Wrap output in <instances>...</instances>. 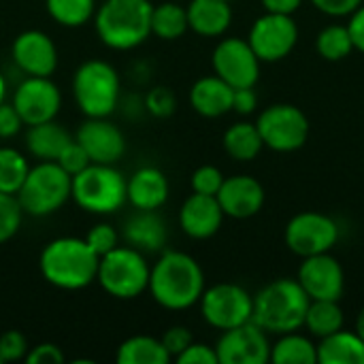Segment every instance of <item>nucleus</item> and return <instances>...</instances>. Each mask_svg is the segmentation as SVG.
<instances>
[{
    "mask_svg": "<svg viewBox=\"0 0 364 364\" xmlns=\"http://www.w3.org/2000/svg\"><path fill=\"white\" fill-rule=\"evenodd\" d=\"M151 264L132 245H117L98 262L96 284L117 301H132L147 292Z\"/></svg>",
    "mask_w": 364,
    "mask_h": 364,
    "instance_id": "6e6552de",
    "label": "nucleus"
},
{
    "mask_svg": "<svg viewBox=\"0 0 364 364\" xmlns=\"http://www.w3.org/2000/svg\"><path fill=\"white\" fill-rule=\"evenodd\" d=\"M122 239L126 245H132L143 254H154L164 250L168 241V228L158 211L134 209V213L122 226Z\"/></svg>",
    "mask_w": 364,
    "mask_h": 364,
    "instance_id": "4be33fe9",
    "label": "nucleus"
},
{
    "mask_svg": "<svg viewBox=\"0 0 364 364\" xmlns=\"http://www.w3.org/2000/svg\"><path fill=\"white\" fill-rule=\"evenodd\" d=\"M228 2H235V0H228Z\"/></svg>",
    "mask_w": 364,
    "mask_h": 364,
    "instance_id": "603ef678",
    "label": "nucleus"
},
{
    "mask_svg": "<svg viewBox=\"0 0 364 364\" xmlns=\"http://www.w3.org/2000/svg\"><path fill=\"white\" fill-rule=\"evenodd\" d=\"M175 360L177 364H218V354H215V348L192 341Z\"/></svg>",
    "mask_w": 364,
    "mask_h": 364,
    "instance_id": "79ce46f5",
    "label": "nucleus"
},
{
    "mask_svg": "<svg viewBox=\"0 0 364 364\" xmlns=\"http://www.w3.org/2000/svg\"><path fill=\"white\" fill-rule=\"evenodd\" d=\"M218 203L224 211V215L232 220H247L254 218L264 207V188L256 177L250 175H235L226 177L220 192Z\"/></svg>",
    "mask_w": 364,
    "mask_h": 364,
    "instance_id": "6ab92c4d",
    "label": "nucleus"
},
{
    "mask_svg": "<svg viewBox=\"0 0 364 364\" xmlns=\"http://www.w3.org/2000/svg\"><path fill=\"white\" fill-rule=\"evenodd\" d=\"M271 363L273 364H316L318 363V346L299 335L296 331L284 333L271 346Z\"/></svg>",
    "mask_w": 364,
    "mask_h": 364,
    "instance_id": "c85d7f7f",
    "label": "nucleus"
},
{
    "mask_svg": "<svg viewBox=\"0 0 364 364\" xmlns=\"http://www.w3.org/2000/svg\"><path fill=\"white\" fill-rule=\"evenodd\" d=\"M23 126L55 119L62 109V92L51 77H23L11 96Z\"/></svg>",
    "mask_w": 364,
    "mask_h": 364,
    "instance_id": "4468645a",
    "label": "nucleus"
},
{
    "mask_svg": "<svg viewBox=\"0 0 364 364\" xmlns=\"http://www.w3.org/2000/svg\"><path fill=\"white\" fill-rule=\"evenodd\" d=\"M75 141L96 164H115L126 154V136L109 117H85L75 132Z\"/></svg>",
    "mask_w": 364,
    "mask_h": 364,
    "instance_id": "a211bd4d",
    "label": "nucleus"
},
{
    "mask_svg": "<svg viewBox=\"0 0 364 364\" xmlns=\"http://www.w3.org/2000/svg\"><path fill=\"white\" fill-rule=\"evenodd\" d=\"M318 363L322 364H364V341L354 331H337L318 343Z\"/></svg>",
    "mask_w": 364,
    "mask_h": 364,
    "instance_id": "a878e982",
    "label": "nucleus"
},
{
    "mask_svg": "<svg viewBox=\"0 0 364 364\" xmlns=\"http://www.w3.org/2000/svg\"><path fill=\"white\" fill-rule=\"evenodd\" d=\"M11 60L26 77H51L60 55L51 36L43 30H23L11 43Z\"/></svg>",
    "mask_w": 364,
    "mask_h": 364,
    "instance_id": "dca6fc26",
    "label": "nucleus"
},
{
    "mask_svg": "<svg viewBox=\"0 0 364 364\" xmlns=\"http://www.w3.org/2000/svg\"><path fill=\"white\" fill-rule=\"evenodd\" d=\"M0 363H2V360H0Z\"/></svg>",
    "mask_w": 364,
    "mask_h": 364,
    "instance_id": "864d4df0",
    "label": "nucleus"
},
{
    "mask_svg": "<svg viewBox=\"0 0 364 364\" xmlns=\"http://www.w3.org/2000/svg\"><path fill=\"white\" fill-rule=\"evenodd\" d=\"M73 100L85 117H109L122 98V79L107 60H85L73 75Z\"/></svg>",
    "mask_w": 364,
    "mask_h": 364,
    "instance_id": "39448f33",
    "label": "nucleus"
},
{
    "mask_svg": "<svg viewBox=\"0 0 364 364\" xmlns=\"http://www.w3.org/2000/svg\"><path fill=\"white\" fill-rule=\"evenodd\" d=\"M70 141V132L55 119L28 126L26 130V149L36 160H58V156Z\"/></svg>",
    "mask_w": 364,
    "mask_h": 364,
    "instance_id": "393cba45",
    "label": "nucleus"
},
{
    "mask_svg": "<svg viewBox=\"0 0 364 364\" xmlns=\"http://www.w3.org/2000/svg\"><path fill=\"white\" fill-rule=\"evenodd\" d=\"M70 177L73 175H77V173H81L92 160H90V156L85 154V149L75 141V136H73V141L62 149V154L58 156V160H55Z\"/></svg>",
    "mask_w": 364,
    "mask_h": 364,
    "instance_id": "ea45409f",
    "label": "nucleus"
},
{
    "mask_svg": "<svg viewBox=\"0 0 364 364\" xmlns=\"http://www.w3.org/2000/svg\"><path fill=\"white\" fill-rule=\"evenodd\" d=\"M171 194L166 175L158 166H141L126 179V198L134 209L158 211Z\"/></svg>",
    "mask_w": 364,
    "mask_h": 364,
    "instance_id": "412c9836",
    "label": "nucleus"
},
{
    "mask_svg": "<svg viewBox=\"0 0 364 364\" xmlns=\"http://www.w3.org/2000/svg\"><path fill=\"white\" fill-rule=\"evenodd\" d=\"M284 237L292 254L307 258L331 252L339 241V226L326 213L303 211L288 222Z\"/></svg>",
    "mask_w": 364,
    "mask_h": 364,
    "instance_id": "9b49d317",
    "label": "nucleus"
},
{
    "mask_svg": "<svg viewBox=\"0 0 364 364\" xmlns=\"http://www.w3.org/2000/svg\"><path fill=\"white\" fill-rule=\"evenodd\" d=\"M70 175L55 160H38L30 166L15 194L23 215L49 218L70 200Z\"/></svg>",
    "mask_w": 364,
    "mask_h": 364,
    "instance_id": "0eeeda50",
    "label": "nucleus"
},
{
    "mask_svg": "<svg viewBox=\"0 0 364 364\" xmlns=\"http://www.w3.org/2000/svg\"><path fill=\"white\" fill-rule=\"evenodd\" d=\"M314 6L331 17H346L352 15L364 0H311Z\"/></svg>",
    "mask_w": 364,
    "mask_h": 364,
    "instance_id": "a18cd8bd",
    "label": "nucleus"
},
{
    "mask_svg": "<svg viewBox=\"0 0 364 364\" xmlns=\"http://www.w3.org/2000/svg\"><path fill=\"white\" fill-rule=\"evenodd\" d=\"M354 49L363 51L364 53V4H360L352 15H350V23H348Z\"/></svg>",
    "mask_w": 364,
    "mask_h": 364,
    "instance_id": "de8ad7c7",
    "label": "nucleus"
},
{
    "mask_svg": "<svg viewBox=\"0 0 364 364\" xmlns=\"http://www.w3.org/2000/svg\"><path fill=\"white\" fill-rule=\"evenodd\" d=\"M296 282L311 301H339L346 290L343 267L328 252L303 258Z\"/></svg>",
    "mask_w": 364,
    "mask_h": 364,
    "instance_id": "f3484780",
    "label": "nucleus"
},
{
    "mask_svg": "<svg viewBox=\"0 0 364 364\" xmlns=\"http://www.w3.org/2000/svg\"><path fill=\"white\" fill-rule=\"evenodd\" d=\"M143 105L147 109V113H151L154 117H171L177 109V98H175V92L171 87H164V85H156L151 87L145 98H143Z\"/></svg>",
    "mask_w": 364,
    "mask_h": 364,
    "instance_id": "e433bc0d",
    "label": "nucleus"
},
{
    "mask_svg": "<svg viewBox=\"0 0 364 364\" xmlns=\"http://www.w3.org/2000/svg\"><path fill=\"white\" fill-rule=\"evenodd\" d=\"M30 346L21 331H6L0 335V360L2 363H17L26 360Z\"/></svg>",
    "mask_w": 364,
    "mask_h": 364,
    "instance_id": "58836bf2",
    "label": "nucleus"
},
{
    "mask_svg": "<svg viewBox=\"0 0 364 364\" xmlns=\"http://www.w3.org/2000/svg\"><path fill=\"white\" fill-rule=\"evenodd\" d=\"M149 0H105L96 6L94 30L100 43L113 51H130L151 36Z\"/></svg>",
    "mask_w": 364,
    "mask_h": 364,
    "instance_id": "7ed1b4c3",
    "label": "nucleus"
},
{
    "mask_svg": "<svg viewBox=\"0 0 364 364\" xmlns=\"http://www.w3.org/2000/svg\"><path fill=\"white\" fill-rule=\"evenodd\" d=\"M258 109V94L254 87H235L232 92V111L239 115H250Z\"/></svg>",
    "mask_w": 364,
    "mask_h": 364,
    "instance_id": "49530a36",
    "label": "nucleus"
},
{
    "mask_svg": "<svg viewBox=\"0 0 364 364\" xmlns=\"http://www.w3.org/2000/svg\"><path fill=\"white\" fill-rule=\"evenodd\" d=\"M28 158L15 149V147H0V192L4 194H17L28 171H30Z\"/></svg>",
    "mask_w": 364,
    "mask_h": 364,
    "instance_id": "473e14b6",
    "label": "nucleus"
},
{
    "mask_svg": "<svg viewBox=\"0 0 364 364\" xmlns=\"http://www.w3.org/2000/svg\"><path fill=\"white\" fill-rule=\"evenodd\" d=\"M6 96H9V83H6V77L0 73V105L6 100Z\"/></svg>",
    "mask_w": 364,
    "mask_h": 364,
    "instance_id": "8fccbe9b",
    "label": "nucleus"
},
{
    "mask_svg": "<svg viewBox=\"0 0 364 364\" xmlns=\"http://www.w3.org/2000/svg\"><path fill=\"white\" fill-rule=\"evenodd\" d=\"M232 92L235 87H230L224 79L218 75H207L192 83L190 105L198 115L215 119L232 111Z\"/></svg>",
    "mask_w": 364,
    "mask_h": 364,
    "instance_id": "5701e85b",
    "label": "nucleus"
},
{
    "mask_svg": "<svg viewBox=\"0 0 364 364\" xmlns=\"http://www.w3.org/2000/svg\"><path fill=\"white\" fill-rule=\"evenodd\" d=\"M203 320L218 331H228L252 320L254 296L239 284H215L205 288L200 301Z\"/></svg>",
    "mask_w": 364,
    "mask_h": 364,
    "instance_id": "9d476101",
    "label": "nucleus"
},
{
    "mask_svg": "<svg viewBox=\"0 0 364 364\" xmlns=\"http://www.w3.org/2000/svg\"><path fill=\"white\" fill-rule=\"evenodd\" d=\"M316 49L328 62H339V60L348 58L354 51V43H352L348 26H337V23L335 26H326L318 34Z\"/></svg>",
    "mask_w": 364,
    "mask_h": 364,
    "instance_id": "72a5a7b5",
    "label": "nucleus"
},
{
    "mask_svg": "<svg viewBox=\"0 0 364 364\" xmlns=\"http://www.w3.org/2000/svg\"><path fill=\"white\" fill-rule=\"evenodd\" d=\"M64 352L55 343H38L28 350L26 360L28 364H60L64 363Z\"/></svg>",
    "mask_w": 364,
    "mask_h": 364,
    "instance_id": "37998d69",
    "label": "nucleus"
},
{
    "mask_svg": "<svg viewBox=\"0 0 364 364\" xmlns=\"http://www.w3.org/2000/svg\"><path fill=\"white\" fill-rule=\"evenodd\" d=\"M264 9L269 13H282V15H292L301 9L303 0H262Z\"/></svg>",
    "mask_w": 364,
    "mask_h": 364,
    "instance_id": "09e8293b",
    "label": "nucleus"
},
{
    "mask_svg": "<svg viewBox=\"0 0 364 364\" xmlns=\"http://www.w3.org/2000/svg\"><path fill=\"white\" fill-rule=\"evenodd\" d=\"M147 292L162 309L183 311L198 305L205 292V273L190 254L162 250L151 264Z\"/></svg>",
    "mask_w": 364,
    "mask_h": 364,
    "instance_id": "f257e3e1",
    "label": "nucleus"
},
{
    "mask_svg": "<svg viewBox=\"0 0 364 364\" xmlns=\"http://www.w3.org/2000/svg\"><path fill=\"white\" fill-rule=\"evenodd\" d=\"M309 303L311 299L296 279L282 277L267 284L254 296L252 322L271 335L292 333L303 326Z\"/></svg>",
    "mask_w": 364,
    "mask_h": 364,
    "instance_id": "20e7f679",
    "label": "nucleus"
},
{
    "mask_svg": "<svg viewBox=\"0 0 364 364\" xmlns=\"http://www.w3.org/2000/svg\"><path fill=\"white\" fill-rule=\"evenodd\" d=\"M21 222H23V211L17 196L0 192V245L11 241L19 232Z\"/></svg>",
    "mask_w": 364,
    "mask_h": 364,
    "instance_id": "f704fd0d",
    "label": "nucleus"
},
{
    "mask_svg": "<svg viewBox=\"0 0 364 364\" xmlns=\"http://www.w3.org/2000/svg\"><path fill=\"white\" fill-rule=\"evenodd\" d=\"M213 73L230 87H254L260 77V60L247 38H222L211 53Z\"/></svg>",
    "mask_w": 364,
    "mask_h": 364,
    "instance_id": "ddd939ff",
    "label": "nucleus"
},
{
    "mask_svg": "<svg viewBox=\"0 0 364 364\" xmlns=\"http://www.w3.org/2000/svg\"><path fill=\"white\" fill-rule=\"evenodd\" d=\"M256 128L262 136L264 147L273 151H282V154L301 149L309 136L307 115L299 107L286 105V102L267 107L258 115Z\"/></svg>",
    "mask_w": 364,
    "mask_h": 364,
    "instance_id": "1a4fd4ad",
    "label": "nucleus"
},
{
    "mask_svg": "<svg viewBox=\"0 0 364 364\" xmlns=\"http://www.w3.org/2000/svg\"><path fill=\"white\" fill-rule=\"evenodd\" d=\"M232 2L228 0H190L188 26L200 36H222L232 23Z\"/></svg>",
    "mask_w": 364,
    "mask_h": 364,
    "instance_id": "b1692460",
    "label": "nucleus"
},
{
    "mask_svg": "<svg viewBox=\"0 0 364 364\" xmlns=\"http://www.w3.org/2000/svg\"><path fill=\"white\" fill-rule=\"evenodd\" d=\"M299 41V26L292 15L282 13H264L260 15L252 28L247 43L258 55L260 62H279L292 53Z\"/></svg>",
    "mask_w": 364,
    "mask_h": 364,
    "instance_id": "f8f14e48",
    "label": "nucleus"
},
{
    "mask_svg": "<svg viewBox=\"0 0 364 364\" xmlns=\"http://www.w3.org/2000/svg\"><path fill=\"white\" fill-rule=\"evenodd\" d=\"M100 258L79 237H58L49 241L38 256L43 279L58 290H83L96 282Z\"/></svg>",
    "mask_w": 364,
    "mask_h": 364,
    "instance_id": "f03ea898",
    "label": "nucleus"
},
{
    "mask_svg": "<svg viewBox=\"0 0 364 364\" xmlns=\"http://www.w3.org/2000/svg\"><path fill=\"white\" fill-rule=\"evenodd\" d=\"M70 200L92 215H113L126 203V177L115 164L90 162L70 179Z\"/></svg>",
    "mask_w": 364,
    "mask_h": 364,
    "instance_id": "423d86ee",
    "label": "nucleus"
},
{
    "mask_svg": "<svg viewBox=\"0 0 364 364\" xmlns=\"http://www.w3.org/2000/svg\"><path fill=\"white\" fill-rule=\"evenodd\" d=\"M343 309L339 301H311L305 314L303 326L309 331L311 337L324 339L343 328Z\"/></svg>",
    "mask_w": 364,
    "mask_h": 364,
    "instance_id": "7c9ffc66",
    "label": "nucleus"
},
{
    "mask_svg": "<svg viewBox=\"0 0 364 364\" xmlns=\"http://www.w3.org/2000/svg\"><path fill=\"white\" fill-rule=\"evenodd\" d=\"M224 175L218 166L213 164H203L198 166L194 173H192V179H190V186H192V192L196 194H207V196H218L222 183H224Z\"/></svg>",
    "mask_w": 364,
    "mask_h": 364,
    "instance_id": "4c0bfd02",
    "label": "nucleus"
},
{
    "mask_svg": "<svg viewBox=\"0 0 364 364\" xmlns=\"http://www.w3.org/2000/svg\"><path fill=\"white\" fill-rule=\"evenodd\" d=\"M115 360L119 364H166L171 363V356L158 337L134 335L119 343Z\"/></svg>",
    "mask_w": 364,
    "mask_h": 364,
    "instance_id": "bb28decb",
    "label": "nucleus"
},
{
    "mask_svg": "<svg viewBox=\"0 0 364 364\" xmlns=\"http://www.w3.org/2000/svg\"><path fill=\"white\" fill-rule=\"evenodd\" d=\"M96 0H45L47 15L62 28H81L96 13Z\"/></svg>",
    "mask_w": 364,
    "mask_h": 364,
    "instance_id": "2f4dec72",
    "label": "nucleus"
},
{
    "mask_svg": "<svg viewBox=\"0 0 364 364\" xmlns=\"http://www.w3.org/2000/svg\"><path fill=\"white\" fill-rule=\"evenodd\" d=\"M83 239L87 241V245L94 250V254H96L98 258H102L105 254L113 252V250L119 245V232H117V228H115L113 224H109V222H98V224H94V226L87 230V235H85Z\"/></svg>",
    "mask_w": 364,
    "mask_h": 364,
    "instance_id": "c9c22d12",
    "label": "nucleus"
},
{
    "mask_svg": "<svg viewBox=\"0 0 364 364\" xmlns=\"http://www.w3.org/2000/svg\"><path fill=\"white\" fill-rule=\"evenodd\" d=\"M160 341H162L164 350L168 352L171 360H175V358L194 341V337H192L190 328H186V326H171V328H166V333L160 337Z\"/></svg>",
    "mask_w": 364,
    "mask_h": 364,
    "instance_id": "a19ab883",
    "label": "nucleus"
},
{
    "mask_svg": "<svg viewBox=\"0 0 364 364\" xmlns=\"http://www.w3.org/2000/svg\"><path fill=\"white\" fill-rule=\"evenodd\" d=\"M224 218L226 215L215 196L192 192L179 209V228L190 239L205 241L218 235Z\"/></svg>",
    "mask_w": 364,
    "mask_h": 364,
    "instance_id": "aec40b11",
    "label": "nucleus"
},
{
    "mask_svg": "<svg viewBox=\"0 0 364 364\" xmlns=\"http://www.w3.org/2000/svg\"><path fill=\"white\" fill-rule=\"evenodd\" d=\"M218 364H264L271 360V343L267 333L252 320L222 331L215 343Z\"/></svg>",
    "mask_w": 364,
    "mask_h": 364,
    "instance_id": "2eb2a0df",
    "label": "nucleus"
},
{
    "mask_svg": "<svg viewBox=\"0 0 364 364\" xmlns=\"http://www.w3.org/2000/svg\"><path fill=\"white\" fill-rule=\"evenodd\" d=\"M23 122L17 113V109L13 107V102H2L0 105V139H13L21 132Z\"/></svg>",
    "mask_w": 364,
    "mask_h": 364,
    "instance_id": "c03bdc74",
    "label": "nucleus"
},
{
    "mask_svg": "<svg viewBox=\"0 0 364 364\" xmlns=\"http://www.w3.org/2000/svg\"><path fill=\"white\" fill-rule=\"evenodd\" d=\"M190 30L188 11L179 2H160L151 11V34L160 41H177Z\"/></svg>",
    "mask_w": 364,
    "mask_h": 364,
    "instance_id": "c756f323",
    "label": "nucleus"
},
{
    "mask_svg": "<svg viewBox=\"0 0 364 364\" xmlns=\"http://www.w3.org/2000/svg\"><path fill=\"white\" fill-rule=\"evenodd\" d=\"M356 333L360 335V339L364 341V307L360 309V314H358V318H356Z\"/></svg>",
    "mask_w": 364,
    "mask_h": 364,
    "instance_id": "3c124183",
    "label": "nucleus"
},
{
    "mask_svg": "<svg viewBox=\"0 0 364 364\" xmlns=\"http://www.w3.org/2000/svg\"><path fill=\"white\" fill-rule=\"evenodd\" d=\"M222 145H224V151L232 160H237V162H250V160L258 158V154L264 147L262 136H260L256 124H250V122H237V124H232L224 132Z\"/></svg>",
    "mask_w": 364,
    "mask_h": 364,
    "instance_id": "cd10ccee",
    "label": "nucleus"
}]
</instances>
